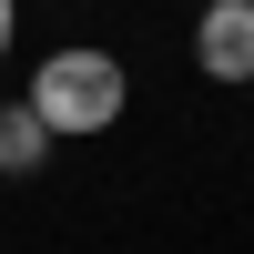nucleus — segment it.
<instances>
[{
  "instance_id": "f03ea898",
  "label": "nucleus",
  "mask_w": 254,
  "mask_h": 254,
  "mask_svg": "<svg viewBox=\"0 0 254 254\" xmlns=\"http://www.w3.org/2000/svg\"><path fill=\"white\" fill-rule=\"evenodd\" d=\"M193 61H203V81H254V0H203Z\"/></svg>"
},
{
  "instance_id": "f257e3e1",
  "label": "nucleus",
  "mask_w": 254,
  "mask_h": 254,
  "mask_svg": "<svg viewBox=\"0 0 254 254\" xmlns=\"http://www.w3.org/2000/svg\"><path fill=\"white\" fill-rule=\"evenodd\" d=\"M31 122L51 142H92V132H112L122 122V102H132V81H122V61L102 51V41H51V51L31 61Z\"/></svg>"
},
{
  "instance_id": "7ed1b4c3",
  "label": "nucleus",
  "mask_w": 254,
  "mask_h": 254,
  "mask_svg": "<svg viewBox=\"0 0 254 254\" xmlns=\"http://www.w3.org/2000/svg\"><path fill=\"white\" fill-rule=\"evenodd\" d=\"M41 163H51V132H41L31 122V102H0V173H41Z\"/></svg>"
},
{
  "instance_id": "20e7f679",
  "label": "nucleus",
  "mask_w": 254,
  "mask_h": 254,
  "mask_svg": "<svg viewBox=\"0 0 254 254\" xmlns=\"http://www.w3.org/2000/svg\"><path fill=\"white\" fill-rule=\"evenodd\" d=\"M10 41H20V0H0V61H10Z\"/></svg>"
}]
</instances>
